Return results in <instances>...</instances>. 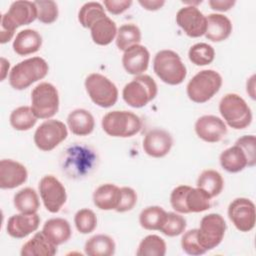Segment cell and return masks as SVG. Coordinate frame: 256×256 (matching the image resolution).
I'll use <instances>...</instances> for the list:
<instances>
[{"mask_svg":"<svg viewBox=\"0 0 256 256\" xmlns=\"http://www.w3.org/2000/svg\"><path fill=\"white\" fill-rule=\"evenodd\" d=\"M37 7L34 2L27 0L14 1L8 11L1 17L0 42L4 44L10 41L18 27L32 23L37 19Z\"/></svg>","mask_w":256,"mask_h":256,"instance_id":"cell-1","label":"cell"},{"mask_svg":"<svg viewBox=\"0 0 256 256\" xmlns=\"http://www.w3.org/2000/svg\"><path fill=\"white\" fill-rule=\"evenodd\" d=\"M49 70L48 63L41 57H31L17 63L9 72L10 86L15 90H23L43 79Z\"/></svg>","mask_w":256,"mask_h":256,"instance_id":"cell-2","label":"cell"},{"mask_svg":"<svg viewBox=\"0 0 256 256\" xmlns=\"http://www.w3.org/2000/svg\"><path fill=\"white\" fill-rule=\"evenodd\" d=\"M153 70L157 77L168 85L181 84L187 75V69L180 56L172 50H161L153 60Z\"/></svg>","mask_w":256,"mask_h":256,"instance_id":"cell-3","label":"cell"},{"mask_svg":"<svg viewBox=\"0 0 256 256\" xmlns=\"http://www.w3.org/2000/svg\"><path fill=\"white\" fill-rule=\"evenodd\" d=\"M103 131L112 137L127 138L140 132L142 121L138 115L126 110H114L105 114L101 121Z\"/></svg>","mask_w":256,"mask_h":256,"instance_id":"cell-4","label":"cell"},{"mask_svg":"<svg viewBox=\"0 0 256 256\" xmlns=\"http://www.w3.org/2000/svg\"><path fill=\"white\" fill-rule=\"evenodd\" d=\"M219 112L223 121L233 129L241 130L252 122V111L246 101L236 93L224 95L219 102Z\"/></svg>","mask_w":256,"mask_h":256,"instance_id":"cell-5","label":"cell"},{"mask_svg":"<svg viewBox=\"0 0 256 256\" xmlns=\"http://www.w3.org/2000/svg\"><path fill=\"white\" fill-rule=\"evenodd\" d=\"M221 75L212 69H205L195 74L186 86L188 98L195 103H205L210 100L222 86Z\"/></svg>","mask_w":256,"mask_h":256,"instance_id":"cell-6","label":"cell"},{"mask_svg":"<svg viewBox=\"0 0 256 256\" xmlns=\"http://www.w3.org/2000/svg\"><path fill=\"white\" fill-rule=\"evenodd\" d=\"M158 93V87L155 80L146 74L135 76L128 82L123 90V100L133 108H142L152 101Z\"/></svg>","mask_w":256,"mask_h":256,"instance_id":"cell-7","label":"cell"},{"mask_svg":"<svg viewBox=\"0 0 256 256\" xmlns=\"http://www.w3.org/2000/svg\"><path fill=\"white\" fill-rule=\"evenodd\" d=\"M86 92L93 103L102 108L112 107L118 100L116 85L100 73H91L84 82Z\"/></svg>","mask_w":256,"mask_h":256,"instance_id":"cell-8","label":"cell"},{"mask_svg":"<svg viewBox=\"0 0 256 256\" xmlns=\"http://www.w3.org/2000/svg\"><path fill=\"white\" fill-rule=\"evenodd\" d=\"M32 111L38 119H50L59 110V93L57 88L49 83L42 82L31 92Z\"/></svg>","mask_w":256,"mask_h":256,"instance_id":"cell-9","label":"cell"},{"mask_svg":"<svg viewBox=\"0 0 256 256\" xmlns=\"http://www.w3.org/2000/svg\"><path fill=\"white\" fill-rule=\"evenodd\" d=\"M226 232V222L218 213H210L202 217L197 229V237L201 246L206 250H212L223 240Z\"/></svg>","mask_w":256,"mask_h":256,"instance_id":"cell-10","label":"cell"},{"mask_svg":"<svg viewBox=\"0 0 256 256\" xmlns=\"http://www.w3.org/2000/svg\"><path fill=\"white\" fill-rule=\"evenodd\" d=\"M67 136V126L62 121L48 119L36 129L34 133V143L38 149L49 152L63 142Z\"/></svg>","mask_w":256,"mask_h":256,"instance_id":"cell-11","label":"cell"},{"mask_svg":"<svg viewBox=\"0 0 256 256\" xmlns=\"http://www.w3.org/2000/svg\"><path fill=\"white\" fill-rule=\"evenodd\" d=\"M39 193L43 204L50 213H57L67 200L64 185L53 175H45L39 182Z\"/></svg>","mask_w":256,"mask_h":256,"instance_id":"cell-12","label":"cell"},{"mask_svg":"<svg viewBox=\"0 0 256 256\" xmlns=\"http://www.w3.org/2000/svg\"><path fill=\"white\" fill-rule=\"evenodd\" d=\"M228 217L237 230L249 232L256 222L255 204L245 197L236 198L228 206Z\"/></svg>","mask_w":256,"mask_h":256,"instance_id":"cell-13","label":"cell"},{"mask_svg":"<svg viewBox=\"0 0 256 256\" xmlns=\"http://www.w3.org/2000/svg\"><path fill=\"white\" fill-rule=\"evenodd\" d=\"M176 23L191 38L200 37L206 31V16L195 6H184L179 9Z\"/></svg>","mask_w":256,"mask_h":256,"instance_id":"cell-14","label":"cell"},{"mask_svg":"<svg viewBox=\"0 0 256 256\" xmlns=\"http://www.w3.org/2000/svg\"><path fill=\"white\" fill-rule=\"evenodd\" d=\"M197 136L205 142L216 143L221 141L227 134V125L215 115H203L194 125Z\"/></svg>","mask_w":256,"mask_h":256,"instance_id":"cell-15","label":"cell"},{"mask_svg":"<svg viewBox=\"0 0 256 256\" xmlns=\"http://www.w3.org/2000/svg\"><path fill=\"white\" fill-rule=\"evenodd\" d=\"M142 146L144 152L150 157L162 158L170 152L173 146V138L168 131L155 128L146 133Z\"/></svg>","mask_w":256,"mask_h":256,"instance_id":"cell-16","label":"cell"},{"mask_svg":"<svg viewBox=\"0 0 256 256\" xmlns=\"http://www.w3.org/2000/svg\"><path fill=\"white\" fill-rule=\"evenodd\" d=\"M28 172L26 167L12 159L0 161V188L13 189L26 182Z\"/></svg>","mask_w":256,"mask_h":256,"instance_id":"cell-17","label":"cell"},{"mask_svg":"<svg viewBox=\"0 0 256 256\" xmlns=\"http://www.w3.org/2000/svg\"><path fill=\"white\" fill-rule=\"evenodd\" d=\"M40 225V217L37 213H19L12 215L6 225L8 235L16 239L27 237L36 231Z\"/></svg>","mask_w":256,"mask_h":256,"instance_id":"cell-18","label":"cell"},{"mask_svg":"<svg viewBox=\"0 0 256 256\" xmlns=\"http://www.w3.org/2000/svg\"><path fill=\"white\" fill-rule=\"evenodd\" d=\"M150 53L148 49L141 45H134L124 51L122 56V65L125 71L131 75L143 74L149 66Z\"/></svg>","mask_w":256,"mask_h":256,"instance_id":"cell-19","label":"cell"},{"mask_svg":"<svg viewBox=\"0 0 256 256\" xmlns=\"http://www.w3.org/2000/svg\"><path fill=\"white\" fill-rule=\"evenodd\" d=\"M232 32V23L230 19L219 13H212L206 16L205 37L212 42H221L226 40Z\"/></svg>","mask_w":256,"mask_h":256,"instance_id":"cell-20","label":"cell"},{"mask_svg":"<svg viewBox=\"0 0 256 256\" xmlns=\"http://www.w3.org/2000/svg\"><path fill=\"white\" fill-rule=\"evenodd\" d=\"M219 161L221 167L229 173H238L247 166L250 167L249 159L245 151L236 143L220 154Z\"/></svg>","mask_w":256,"mask_h":256,"instance_id":"cell-21","label":"cell"},{"mask_svg":"<svg viewBox=\"0 0 256 256\" xmlns=\"http://www.w3.org/2000/svg\"><path fill=\"white\" fill-rule=\"evenodd\" d=\"M12 46L14 52L18 55H30L41 48L42 36L34 29L21 30L16 34Z\"/></svg>","mask_w":256,"mask_h":256,"instance_id":"cell-22","label":"cell"},{"mask_svg":"<svg viewBox=\"0 0 256 256\" xmlns=\"http://www.w3.org/2000/svg\"><path fill=\"white\" fill-rule=\"evenodd\" d=\"M67 125L74 135L87 136L93 132L95 120L88 110L78 108L68 114Z\"/></svg>","mask_w":256,"mask_h":256,"instance_id":"cell-23","label":"cell"},{"mask_svg":"<svg viewBox=\"0 0 256 256\" xmlns=\"http://www.w3.org/2000/svg\"><path fill=\"white\" fill-rule=\"evenodd\" d=\"M42 232L56 246L67 242L72 234L70 223L60 217L48 219L43 225Z\"/></svg>","mask_w":256,"mask_h":256,"instance_id":"cell-24","label":"cell"},{"mask_svg":"<svg viewBox=\"0 0 256 256\" xmlns=\"http://www.w3.org/2000/svg\"><path fill=\"white\" fill-rule=\"evenodd\" d=\"M120 195V188L115 184H102L93 193V203L100 210H116Z\"/></svg>","mask_w":256,"mask_h":256,"instance_id":"cell-25","label":"cell"},{"mask_svg":"<svg viewBox=\"0 0 256 256\" xmlns=\"http://www.w3.org/2000/svg\"><path fill=\"white\" fill-rule=\"evenodd\" d=\"M57 253V246L54 245L43 232H37L23 244L20 254L22 256H53Z\"/></svg>","mask_w":256,"mask_h":256,"instance_id":"cell-26","label":"cell"},{"mask_svg":"<svg viewBox=\"0 0 256 256\" xmlns=\"http://www.w3.org/2000/svg\"><path fill=\"white\" fill-rule=\"evenodd\" d=\"M117 30L116 23L108 16L99 19L90 28L93 42L100 46L109 45L116 38Z\"/></svg>","mask_w":256,"mask_h":256,"instance_id":"cell-27","label":"cell"},{"mask_svg":"<svg viewBox=\"0 0 256 256\" xmlns=\"http://www.w3.org/2000/svg\"><path fill=\"white\" fill-rule=\"evenodd\" d=\"M115 249L114 240L105 234H97L90 237L84 246L85 254L88 256H111L115 253Z\"/></svg>","mask_w":256,"mask_h":256,"instance_id":"cell-28","label":"cell"},{"mask_svg":"<svg viewBox=\"0 0 256 256\" xmlns=\"http://www.w3.org/2000/svg\"><path fill=\"white\" fill-rule=\"evenodd\" d=\"M197 187L205 191L211 198L218 196L224 187L222 175L213 169L202 171L197 179Z\"/></svg>","mask_w":256,"mask_h":256,"instance_id":"cell-29","label":"cell"},{"mask_svg":"<svg viewBox=\"0 0 256 256\" xmlns=\"http://www.w3.org/2000/svg\"><path fill=\"white\" fill-rule=\"evenodd\" d=\"M15 208L21 213H36L40 207V201L37 192L30 187L19 190L13 198Z\"/></svg>","mask_w":256,"mask_h":256,"instance_id":"cell-30","label":"cell"},{"mask_svg":"<svg viewBox=\"0 0 256 256\" xmlns=\"http://www.w3.org/2000/svg\"><path fill=\"white\" fill-rule=\"evenodd\" d=\"M32 108L29 106H20L15 108L9 117L10 125L17 131H28L35 126L37 122Z\"/></svg>","mask_w":256,"mask_h":256,"instance_id":"cell-31","label":"cell"},{"mask_svg":"<svg viewBox=\"0 0 256 256\" xmlns=\"http://www.w3.org/2000/svg\"><path fill=\"white\" fill-rule=\"evenodd\" d=\"M115 41L118 49L125 51L128 48L140 43L141 31L139 27L133 23L123 24L117 30Z\"/></svg>","mask_w":256,"mask_h":256,"instance_id":"cell-32","label":"cell"},{"mask_svg":"<svg viewBox=\"0 0 256 256\" xmlns=\"http://www.w3.org/2000/svg\"><path fill=\"white\" fill-rule=\"evenodd\" d=\"M167 212L160 206H148L139 215V223L146 230H160Z\"/></svg>","mask_w":256,"mask_h":256,"instance_id":"cell-33","label":"cell"},{"mask_svg":"<svg viewBox=\"0 0 256 256\" xmlns=\"http://www.w3.org/2000/svg\"><path fill=\"white\" fill-rule=\"evenodd\" d=\"M166 243L158 235L150 234L144 237L136 251L138 256H164L166 254Z\"/></svg>","mask_w":256,"mask_h":256,"instance_id":"cell-34","label":"cell"},{"mask_svg":"<svg viewBox=\"0 0 256 256\" xmlns=\"http://www.w3.org/2000/svg\"><path fill=\"white\" fill-rule=\"evenodd\" d=\"M188 213H199L211 207V197L202 189L190 187L185 199Z\"/></svg>","mask_w":256,"mask_h":256,"instance_id":"cell-35","label":"cell"},{"mask_svg":"<svg viewBox=\"0 0 256 256\" xmlns=\"http://www.w3.org/2000/svg\"><path fill=\"white\" fill-rule=\"evenodd\" d=\"M107 16L104 6L99 2H87L80 8L78 12V21L84 28L91 26L99 19Z\"/></svg>","mask_w":256,"mask_h":256,"instance_id":"cell-36","label":"cell"},{"mask_svg":"<svg viewBox=\"0 0 256 256\" xmlns=\"http://www.w3.org/2000/svg\"><path fill=\"white\" fill-rule=\"evenodd\" d=\"M188 58L196 66H206L213 62L215 58V50L211 45L199 42L190 47Z\"/></svg>","mask_w":256,"mask_h":256,"instance_id":"cell-37","label":"cell"},{"mask_svg":"<svg viewBox=\"0 0 256 256\" xmlns=\"http://www.w3.org/2000/svg\"><path fill=\"white\" fill-rule=\"evenodd\" d=\"M186 225V219L182 215L175 212H167L165 221L159 231L168 237H175L185 231Z\"/></svg>","mask_w":256,"mask_h":256,"instance_id":"cell-38","label":"cell"},{"mask_svg":"<svg viewBox=\"0 0 256 256\" xmlns=\"http://www.w3.org/2000/svg\"><path fill=\"white\" fill-rule=\"evenodd\" d=\"M74 223L76 229L82 234H89L97 227L96 214L88 208L80 209L74 216Z\"/></svg>","mask_w":256,"mask_h":256,"instance_id":"cell-39","label":"cell"},{"mask_svg":"<svg viewBox=\"0 0 256 256\" xmlns=\"http://www.w3.org/2000/svg\"><path fill=\"white\" fill-rule=\"evenodd\" d=\"M38 16L37 19L44 24H51L58 18V6L55 1L52 0H37L34 1Z\"/></svg>","mask_w":256,"mask_h":256,"instance_id":"cell-40","label":"cell"},{"mask_svg":"<svg viewBox=\"0 0 256 256\" xmlns=\"http://www.w3.org/2000/svg\"><path fill=\"white\" fill-rule=\"evenodd\" d=\"M181 247L183 251L192 256H199L207 251L201 246L198 237H197V229H191L186 231L181 238Z\"/></svg>","mask_w":256,"mask_h":256,"instance_id":"cell-41","label":"cell"},{"mask_svg":"<svg viewBox=\"0 0 256 256\" xmlns=\"http://www.w3.org/2000/svg\"><path fill=\"white\" fill-rule=\"evenodd\" d=\"M190 187L191 186H188V185H179V186L175 187L170 194L171 206L176 212H178L180 214L188 213L185 199H186V195H187V192L190 189Z\"/></svg>","mask_w":256,"mask_h":256,"instance_id":"cell-42","label":"cell"},{"mask_svg":"<svg viewBox=\"0 0 256 256\" xmlns=\"http://www.w3.org/2000/svg\"><path fill=\"white\" fill-rule=\"evenodd\" d=\"M121 195H120V201L115 211L123 213L130 211L134 208V206L137 203V193L136 191L131 187H121L120 188Z\"/></svg>","mask_w":256,"mask_h":256,"instance_id":"cell-43","label":"cell"},{"mask_svg":"<svg viewBox=\"0 0 256 256\" xmlns=\"http://www.w3.org/2000/svg\"><path fill=\"white\" fill-rule=\"evenodd\" d=\"M246 153L250 167L254 166L256 163V138L254 135H244L240 137L236 142Z\"/></svg>","mask_w":256,"mask_h":256,"instance_id":"cell-44","label":"cell"},{"mask_svg":"<svg viewBox=\"0 0 256 256\" xmlns=\"http://www.w3.org/2000/svg\"><path fill=\"white\" fill-rule=\"evenodd\" d=\"M103 4L105 9L109 13L113 15H118L128 10L132 5V1L131 0H105Z\"/></svg>","mask_w":256,"mask_h":256,"instance_id":"cell-45","label":"cell"},{"mask_svg":"<svg viewBox=\"0 0 256 256\" xmlns=\"http://www.w3.org/2000/svg\"><path fill=\"white\" fill-rule=\"evenodd\" d=\"M235 0H209L208 4L211 7V9L225 12L230 10L235 5Z\"/></svg>","mask_w":256,"mask_h":256,"instance_id":"cell-46","label":"cell"},{"mask_svg":"<svg viewBox=\"0 0 256 256\" xmlns=\"http://www.w3.org/2000/svg\"><path fill=\"white\" fill-rule=\"evenodd\" d=\"M138 3L148 11H156L163 7L165 4L164 0H138Z\"/></svg>","mask_w":256,"mask_h":256,"instance_id":"cell-47","label":"cell"},{"mask_svg":"<svg viewBox=\"0 0 256 256\" xmlns=\"http://www.w3.org/2000/svg\"><path fill=\"white\" fill-rule=\"evenodd\" d=\"M9 67H10V63L7 59H5L4 57H1L0 59V80L3 81L7 76H8V71H9Z\"/></svg>","mask_w":256,"mask_h":256,"instance_id":"cell-48","label":"cell"},{"mask_svg":"<svg viewBox=\"0 0 256 256\" xmlns=\"http://www.w3.org/2000/svg\"><path fill=\"white\" fill-rule=\"evenodd\" d=\"M246 91L252 99H255V75L254 74L247 80Z\"/></svg>","mask_w":256,"mask_h":256,"instance_id":"cell-49","label":"cell"}]
</instances>
